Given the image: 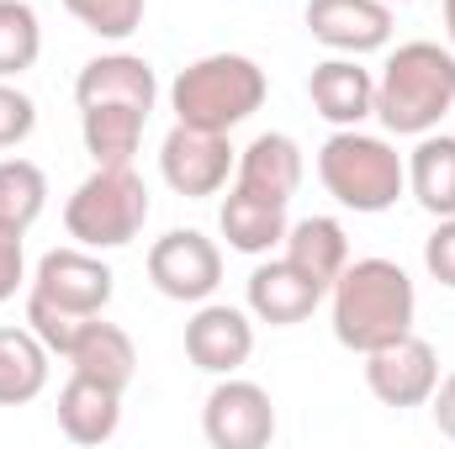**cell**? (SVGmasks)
<instances>
[{
  "instance_id": "1",
  "label": "cell",
  "mask_w": 455,
  "mask_h": 449,
  "mask_svg": "<svg viewBox=\"0 0 455 449\" xmlns=\"http://www.w3.org/2000/svg\"><path fill=\"white\" fill-rule=\"evenodd\" d=\"M413 318H419V291L397 259H381V254L349 259L339 280L329 286L334 338L355 354H371L392 338L413 334Z\"/></svg>"
},
{
  "instance_id": "2",
  "label": "cell",
  "mask_w": 455,
  "mask_h": 449,
  "mask_svg": "<svg viewBox=\"0 0 455 449\" xmlns=\"http://www.w3.org/2000/svg\"><path fill=\"white\" fill-rule=\"evenodd\" d=\"M455 116V48L429 37L397 43L376 75V122L397 138H424Z\"/></svg>"
},
{
  "instance_id": "3",
  "label": "cell",
  "mask_w": 455,
  "mask_h": 449,
  "mask_svg": "<svg viewBox=\"0 0 455 449\" xmlns=\"http://www.w3.org/2000/svg\"><path fill=\"white\" fill-rule=\"evenodd\" d=\"M270 80L249 53H207L186 64L170 85V112L202 132H233L265 106Z\"/></svg>"
},
{
  "instance_id": "4",
  "label": "cell",
  "mask_w": 455,
  "mask_h": 449,
  "mask_svg": "<svg viewBox=\"0 0 455 449\" xmlns=\"http://www.w3.org/2000/svg\"><path fill=\"white\" fill-rule=\"evenodd\" d=\"M318 180L344 212L376 217L397 207V196L408 191V159L376 132L334 127V138L318 148Z\"/></svg>"
},
{
  "instance_id": "5",
  "label": "cell",
  "mask_w": 455,
  "mask_h": 449,
  "mask_svg": "<svg viewBox=\"0 0 455 449\" xmlns=\"http://www.w3.org/2000/svg\"><path fill=\"white\" fill-rule=\"evenodd\" d=\"M148 212L154 201H148V185L132 175V164H96L64 201V232L107 254V248H127L143 232Z\"/></svg>"
},
{
  "instance_id": "6",
  "label": "cell",
  "mask_w": 455,
  "mask_h": 449,
  "mask_svg": "<svg viewBox=\"0 0 455 449\" xmlns=\"http://www.w3.org/2000/svg\"><path fill=\"white\" fill-rule=\"evenodd\" d=\"M32 296L64 307V312H80V318H101L116 296V275L112 264L85 248V243H69V248H48L37 259V275H32Z\"/></svg>"
},
{
  "instance_id": "7",
  "label": "cell",
  "mask_w": 455,
  "mask_h": 449,
  "mask_svg": "<svg viewBox=\"0 0 455 449\" xmlns=\"http://www.w3.org/2000/svg\"><path fill=\"white\" fill-rule=\"evenodd\" d=\"M148 280L170 302H212L223 286V248L196 227H170L148 248Z\"/></svg>"
},
{
  "instance_id": "8",
  "label": "cell",
  "mask_w": 455,
  "mask_h": 449,
  "mask_svg": "<svg viewBox=\"0 0 455 449\" xmlns=\"http://www.w3.org/2000/svg\"><path fill=\"white\" fill-rule=\"evenodd\" d=\"M365 386H371V397L381 407H397V413L429 407V397L440 386V354H435V343L419 334H403V338H392V343H381V349H371L365 354Z\"/></svg>"
},
{
  "instance_id": "9",
  "label": "cell",
  "mask_w": 455,
  "mask_h": 449,
  "mask_svg": "<svg viewBox=\"0 0 455 449\" xmlns=\"http://www.w3.org/2000/svg\"><path fill=\"white\" fill-rule=\"evenodd\" d=\"M233 164H238V159H233L228 132H202V127L175 122L170 138L159 143V175H164V185H170L175 196H186V201L218 196L228 185V175H233Z\"/></svg>"
},
{
  "instance_id": "10",
  "label": "cell",
  "mask_w": 455,
  "mask_h": 449,
  "mask_svg": "<svg viewBox=\"0 0 455 449\" xmlns=\"http://www.w3.org/2000/svg\"><path fill=\"white\" fill-rule=\"evenodd\" d=\"M202 434L212 449H265L275 439V402L259 381L218 375L202 407Z\"/></svg>"
},
{
  "instance_id": "11",
  "label": "cell",
  "mask_w": 455,
  "mask_h": 449,
  "mask_svg": "<svg viewBox=\"0 0 455 449\" xmlns=\"http://www.w3.org/2000/svg\"><path fill=\"white\" fill-rule=\"evenodd\" d=\"M254 354V323L243 307L196 302V318L186 323V359L207 375H238Z\"/></svg>"
},
{
  "instance_id": "12",
  "label": "cell",
  "mask_w": 455,
  "mask_h": 449,
  "mask_svg": "<svg viewBox=\"0 0 455 449\" xmlns=\"http://www.w3.org/2000/svg\"><path fill=\"white\" fill-rule=\"evenodd\" d=\"M307 32L329 53H381L392 43V5L387 0H307Z\"/></svg>"
},
{
  "instance_id": "13",
  "label": "cell",
  "mask_w": 455,
  "mask_h": 449,
  "mask_svg": "<svg viewBox=\"0 0 455 449\" xmlns=\"http://www.w3.org/2000/svg\"><path fill=\"white\" fill-rule=\"evenodd\" d=\"M323 296H329V291H323L307 270H297L286 254L254 264L249 291H243L249 318H259V323H270V328H297V323H307V318L318 312Z\"/></svg>"
},
{
  "instance_id": "14",
  "label": "cell",
  "mask_w": 455,
  "mask_h": 449,
  "mask_svg": "<svg viewBox=\"0 0 455 449\" xmlns=\"http://www.w3.org/2000/svg\"><path fill=\"white\" fill-rule=\"evenodd\" d=\"M159 101V80H154V64L138 59V53H101L80 69L75 80V106H132V112H154Z\"/></svg>"
},
{
  "instance_id": "15",
  "label": "cell",
  "mask_w": 455,
  "mask_h": 449,
  "mask_svg": "<svg viewBox=\"0 0 455 449\" xmlns=\"http://www.w3.org/2000/svg\"><path fill=\"white\" fill-rule=\"evenodd\" d=\"M297 185H302V148L291 132H259L233 164V191H243V196L291 207Z\"/></svg>"
},
{
  "instance_id": "16",
  "label": "cell",
  "mask_w": 455,
  "mask_h": 449,
  "mask_svg": "<svg viewBox=\"0 0 455 449\" xmlns=\"http://www.w3.org/2000/svg\"><path fill=\"white\" fill-rule=\"evenodd\" d=\"M307 101H313V112L323 116L329 127H360L365 116H376V75L360 59L334 53V59L313 64Z\"/></svg>"
},
{
  "instance_id": "17",
  "label": "cell",
  "mask_w": 455,
  "mask_h": 449,
  "mask_svg": "<svg viewBox=\"0 0 455 449\" xmlns=\"http://www.w3.org/2000/svg\"><path fill=\"white\" fill-rule=\"evenodd\" d=\"M59 429L75 445H107L122 429V391L69 370V381L59 391Z\"/></svg>"
},
{
  "instance_id": "18",
  "label": "cell",
  "mask_w": 455,
  "mask_h": 449,
  "mask_svg": "<svg viewBox=\"0 0 455 449\" xmlns=\"http://www.w3.org/2000/svg\"><path fill=\"white\" fill-rule=\"evenodd\" d=\"M64 359H69L75 375H91L101 386H116V391H127L132 375H138V349H132V338L122 334L116 323H107V312L85 323V334L75 338V349Z\"/></svg>"
},
{
  "instance_id": "19",
  "label": "cell",
  "mask_w": 455,
  "mask_h": 449,
  "mask_svg": "<svg viewBox=\"0 0 455 449\" xmlns=\"http://www.w3.org/2000/svg\"><path fill=\"white\" fill-rule=\"evenodd\" d=\"M48 370H53V349L27 323L21 328H0V407L37 402L43 386H48Z\"/></svg>"
},
{
  "instance_id": "20",
  "label": "cell",
  "mask_w": 455,
  "mask_h": 449,
  "mask_svg": "<svg viewBox=\"0 0 455 449\" xmlns=\"http://www.w3.org/2000/svg\"><path fill=\"white\" fill-rule=\"evenodd\" d=\"M408 191L429 217H455V138L424 132L408 154Z\"/></svg>"
},
{
  "instance_id": "21",
  "label": "cell",
  "mask_w": 455,
  "mask_h": 449,
  "mask_svg": "<svg viewBox=\"0 0 455 449\" xmlns=\"http://www.w3.org/2000/svg\"><path fill=\"white\" fill-rule=\"evenodd\" d=\"M281 248H286V259H291L297 270H307L323 291L339 280V270L349 264V238H344L339 217H302V223H291L286 238H281Z\"/></svg>"
},
{
  "instance_id": "22",
  "label": "cell",
  "mask_w": 455,
  "mask_h": 449,
  "mask_svg": "<svg viewBox=\"0 0 455 449\" xmlns=\"http://www.w3.org/2000/svg\"><path fill=\"white\" fill-rule=\"evenodd\" d=\"M218 227H223L228 248L249 254V259H265L281 238H286V207L275 201H259V196H243V191H228L223 212H218Z\"/></svg>"
},
{
  "instance_id": "23",
  "label": "cell",
  "mask_w": 455,
  "mask_h": 449,
  "mask_svg": "<svg viewBox=\"0 0 455 449\" xmlns=\"http://www.w3.org/2000/svg\"><path fill=\"white\" fill-rule=\"evenodd\" d=\"M143 127H148V116L132 106H85L80 112V138L96 164H132Z\"/></svg>"
},
{
  "instance_id": "24",
  "label": "cell",
  "mask_w": 455,
  "mask_h": 449,
  "mask_svg": "<svg viewBox=\"0 0 455 449\" xmlns=\"http://www.w3.org/2000/svg\"><path fill=\"white\" fill-rule=\"evenodd\" d=\"M48 207V175L32 159H0V223L32 227Z\"/></svg>"
},
{
  "instance_id": "25",
  "label": "cell",
  "mask_w": 455,
  "mask_h": 449,
  "mask_svg": "<svg viewBox=\"0 0 455 449\" xmlns=\"http://www.w3.org/2000/svg\"><path fill=\"white\" fill-rule=\"evenodd\" d=\"M43 53V21L27 0H0V80H16Z\"/></svg>"
},
{
  "instance_id": "26",
  "label": "cell",
  "mask_w": 455,
  "mask_h": 449,
  "mask_svg": "<svg viewBox=\"0 0 455 449\" xmlns=\"http://www.w3.org/2000/svg\"><path fill=\"white\" fill-rule=\"evenodd\" d=\"M64 11H69L85 32H96V37H107V43H122V37H132V32L143 27L148 0H64Z\"/></svg>"
},
{
  "instance_id": "27",
  "label": "cell",
  "mask_w": 455,
  "mask_h": 449,
  "mask_svg": "<svg viewBox=\"0 0 455 449\" xmlns=\"http://www.w3.org/2000/svg\"><path fill=\"white\" fill-rule=\"evenodd\" d=\"M85 323H91V318H80V312H64V307H53V302H43V296H32V291H27V328L43 338V343H48L59 359L75 349V338L85 334Z\"/></svg>"
},
{
  "instance_id": "28",
  "label": "cell",
  "mask_w": 455,
  "mask_h": 449,
  "mask_svg": "<svg viewBox=\"0 0 455 449\" xmlns=\"http://www.w3.org/2000/svg\"><path fill=\"white\" fill-rule=\"evenodd\" d=\"M32 127H37V101L16 91L11 80H0V148H21Z\"/></svg>"
},
{
  "instance_id": "29",
  "label": "cell",
  "mask_w": 455,
  "mask_h": 449,
  "mask_svg": "<svg viewBox=\"0 0 455 449\" xmlns=\"http://www.w3.org/2000/svg\"><path fill=\"white\" fill-rule=\"evenodd\" d=\"M27 227L0 223V302H11L27 286Z\"/></svg>"
},
{
  "instance_id": "30",
  "label": "cell",
  "mask_w": 455,
  "mask_h": 449,
  "mask_svg": "<svg viewBox=\"0 0 455 449\" xmlns=\"http://www.w3.org/2000/svg\"><path fill=\"white\" fill-rule=\"evenodd\" d=\"M424 270L445 291H455V217H440V227L424 238Z\"/></svg>"
},
{
  "instance_id": "31",
  "label": "cell",
  "mask_w": 455,
  "mask_h": 449,
  "mask_svg": "<svg viewBox=\"0 0 455 449\" xmlns=\"http://www.w3.org/2000/svg\"><path fill=\"white\" fill-rule=\"evenodd\" d=\"M429 413H435V429L455 439V370L451 375H440V386H435V397H429Z\"/></svg>"
},
{
  "instance_id": "32",
  "label": "cell",
  "mask_w": 455,
  "mask_h": 449,
  "mask_svg": "<svg viewBox=\"0 0 455 449\" xmlns=\"http://www.w3.org/2000/svg\"><path fill=\"white\" fill-rule=\"evenodd\" d=\"M445 37H451V48H455V0H445Z\"/></svg>"
},
{
  "instance_id": "33",
  "label": "cell",
  "mask_w": 455,
  "mask_h": 449,
  "mask_svg": "<svg viewBox=\"0 0 455 449\" xmlns=\"http://www.w3.org/2000/svg\"><path fill=\"white\" fill-rule=\"evenodd\" d=\"M387 5H408V0H387Z\"/></svg>"
}]
</instances>
